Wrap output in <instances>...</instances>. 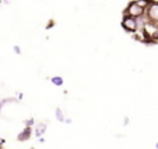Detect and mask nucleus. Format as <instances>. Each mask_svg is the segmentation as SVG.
<instances>
[{
  "mask_svg": "<svg viewBox=\"0 0 158 149\" xmlns=\"http://www.w3.org/2000/svg\"><path fill=\"white\" fill-rule=\"evenodd\" d=\"M144 11H146V10L141 9L140 6H137L136 2H131L125 10V17H133V18H137L139 20V18H141L144 14H146Z\"/></svg>",
  "mask_w": 158,
  "mask_h": 149,
  "instance_id": "obj_1",
  "label": "nucleus"
},
{
  "mask_svg": "<svg viewBox=\"0 0 158 149\" xmlns=\"http://www.w3.org/2000/svg\"><path fill=\"white\" fill-rule=\"evenodd\" d=\"M122 27H123V29H126L127 32H136V31L139 29V21H137V18L123 17Z\"/></svg>",
  "mask_w": 158,
  "mask_h": 149,
  "instance_id": "obj_2",
  "label": "nucleus"
},
{
  "mask_svg": "<svg viewBox=\"0 0 158 149\" xmlns=\"http://www.w3.org/2000/svg\"><path fill=\"white\" fill-rule=\"evenodd\" d=\"M146 14H147V18H148L150 22L157 24L158 22V3L151 2V4H150L146 10Z\"/></svg>",
  "mask_w": 158,
  "mask_h": 149,
  "instance_id": "obj_3",
  "label": "nucleus"
},
{
  "mask_svg": "<svg viewBox=\"0 0 158 149\" xmlns=\"http://www.w3.org/2000/svg\"><path fill=\"white\" fill-rule=\"evenodd\" d=\"M31 135H32V128L31 127H25L23 131L18 134V137H17V139L20 141V142H24V141H28L31 138Z\"/></svg>",
  "mask_w": 158,
  "mask_h": 149,
  "instance_id": "obj_4",
  "label": "nucleus"
},
{
  "mask_svg": "<svg viewBox=\"0 0 158 149\" xmlns=\"http://www.w3.org/2000/svg\"><path fill=\"white\" fill-rule=\"evenodd\" d=\"M46 128H48V127H46V124H44V123H41V124H38L35 127V135L38 138H42V135L45 134V131H46Z\"/></svg>",
  "mask_w": 158,
  "mask_h": 149,
  "instance_id": "obj_5",
  "label": "nucleus"
},
{
  "mask_svg": "<svg viewBox=\"0 0 158 149\" xmlns=\"http://www.w3.org/2000/svg\"><path fill=\"white\" fill-rule=\"evenodd\" d=\"M55 116H56V119L59 120L60 123H64L66 121L64 114H63V112H62V109H60V108H56V110H55Z\"/></svg>",
  "mask_w": 158,
  "mask_h": 149,
  "instance_id": "obj_6",
  "label": "nucleus"
},
{
  "mask_svg": "<svg viewBox=\"0 0 158 149\" xmlns=\"http://www.w3.org/2000/svg\"><path fill=\"white\" fill-rule=\"evenodd\" d=\"M51 81H52V84H53V85H56V87H62V85H63V78L59 77V75H56V77H52Z\"/></svg>",
  "mask_w": 158,
  "mask_h": 149,
  "instance_id": "obj_7",
  "label": "nucleus"
},
{
  "mask_svg": "<svg viewBox=\"0 0 158 149\" xmlns=\"http://www.w3.org/2000/svg\"><path fill=\"white\" fill-rule=\"evenodd\" d=\"M136 3H137V6H140L141 9L146 10V7H148L150 4H151V0H136Z\"/></svg>",
  "mask_w": 158,
  "mask_h": 149,
  "instance_id": "obj_8",
  "label": "nucleus"
},
{
  "mask_svg": "<svg viewBox=\"0 0 158 149\" xmlns=\"http://www.w3.org/2000/svg\"><path fill=\"white\" fill-rule=\"evenodd\" d=\"M34 124H35V120L34 119H28L27 121H25V127H32Z\"/></svg>",
  "mask_w": 158,
  "mask_h": 149,
  "instance_id": "obj_9",
  "label": "nucleus"
},
{
  "mask_svg": "<svg viewBox=\"0 0 158 149\" xmlns=\"http://www.w3.org/2000/svg\"><path fill=\"white\" fill-rule=\"evenodd\" d=\"M14 52L15 53H20V48H18V46H14Z\"/></svg>",
  "mask_w": 158,
  "mask_h": 149,
  "instance_id": "obj_10",
  "label": "nucleus"
},
{
  "mask_svg": "<svg viewBox=\"0 0 158 149\" xmlns=\"http://www.w3.org/2000/svg\"><path fill=\"white\" fill-rule=\"evenodd\" d=\"M64 123H67V124H70V123H72V119H66V121Z\"/></svg>",
  "mask_w": 158,
  "mask_h": 149,
  "instance_id": "obj_11",
  "label": "nucleus"
},
{
  "mask_svg": "<svg viewBox=\"0 0 158 149\" xmlns=\"http://www.w3.org/2000/svg\"><path fill=\"white\" fill-rule=\"evenodd\" d=\"M4 143V139H0V149H2V145Z\"/></svg>",
  "mask_w": 158,
  "mask_h": 149,
  "instance_id": "obj_12",
  "label": "nucleus"
},
{
  "mask_svg": "<svg viewBox=\"0 0 158 149\" xmlns=\"http://www.w3.org/2000/svg\"><path fill=\"white\" fill-rule=\"evenodd\" d=\"M3 2H4V3H9V0H3Z\"/></svg>",
  "mask_w": 158,
  "mask_h": 149,
  "instance_id": "obj_13",
  "label": "nucleus"
},
{
  "mask_svg": "<svg viewBox=\"0 0 158 149\" xmlns=\"http://www.w3.org/2000/svg\"><path fill=\"white\" fill-rule=\"evenodd\" d=\"M155 148H157V149H158V142H157V143H155Z\"/></svg>",
  "mask_w": 158,
  "mask_h": 149,
  "instance_id": "obj_14",
  "label": "nucleus"
}]
</instances>
